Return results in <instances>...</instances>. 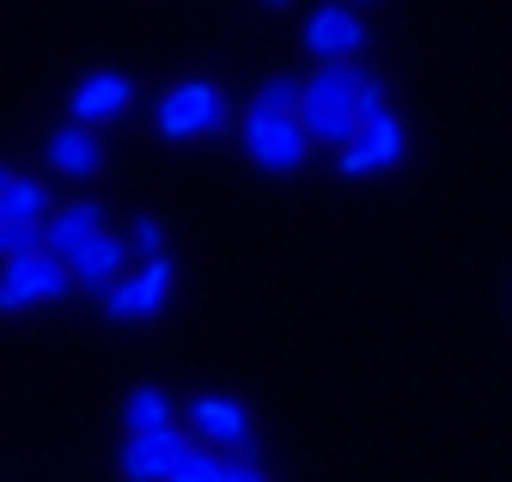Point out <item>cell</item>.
Here are the masks:
<instances>
[{
	"instance_id": "cell-13",
	"label": "cell",
	"mask_w": 512,
	"mask_h": 482,
	"mask_svg": "<svg viewBox=\"0 0 512 482\" xmlns=\"http://www.w3.org/2000/svg\"><path fill=\"white\" fill-rule=\"evenodd\" d=\"M98 159H104V147H98V135H92V129H80V123H68V129H55V135H49V165H55V171H68V177H92V171H98Z\"/></svg>"
},
{
	"instance_id": "cell-16",
	"label": "cell",
	"mask_w": 512,
	"mask_h": 482,
	"mask_svg": "<svg viewBox=\"0 0 512 482\" xmlns=\"http://www.w3.org/2000/svg\"><path fill=\"white\" fill-rule=\"evenodd\" d=\"M165 482H226V458H220V452H208V446H189Z\"/></svg>"
},
{
	"instance_id": "cell-6",
	"label": "cell",
	"mask_w": 512,
	"mask_h": 482,
	"mask_svg": "<svg viewBox=\"0 0 512 482\" xmlns=\"http://www.w3.org/2000/svg\"><path fill=\"white\" fill-rule=\"evenodd\" d=\"M189 434H196L208 452H220V458H250V415H244V403H232V397H196L189 403Z\"/></svg>"
},
{
	"instance_id": "cell-1",
	"label": "cell",
	"mask_w": 512,
	"mask_h": 482,
	"mask_svg": "<svg viewBox=\"0 0 512 482\" xmlns=\"http://www.w3.org/2000/svg\"><path fill=\"white\" fill-rule=\"evenodd\" d=\"M360 86H366V68L360 62H324L311 80H299V129L311 147H348L354 129H360Z\"/></svg>"
},
{
	"instance_id": "cell-14",
	"label": "cell",
	"mask_w": 512,
	"mask_h": 482,
	"mask_svg": "<svg viewBox=\"0 0 512 482\" xmlns=\"http://www.w3.org/2000/svg\"><path fill=\"white\" fill-rule=\"evenodd\" d=\"M55 202L43 190V177H7V190H0V220L13 226H49Z\"/></svg>"
},
{
	"instance_id": "cell-3",
	"label": "cell",
	"mask_w": 512,
	"mask_h": 482,
	"mask_svg": "<svg viewBox=\"0 0 512 482\" xmlns=\"http://www.w3.org/2000/svg\"><path fill=\"white\" fill-rule=\"evenodd\" d=\"M226 116H232V98L214 86V80H177L159 110H153V123L165 141H202L214 129H226Z\"/></svg>"
},
{
	"instance_id": "cell-2",
	"label": "cell",
	"mask_w": 512,
	"mask_h": 482,
	"mask_svg": "<svg viewBox=\"0 0 512 482\" xmlns=\"http://www.w3.org/2000/svg\"><path fill=\"white\" fill-rule=\"evenodd\" d=\"M238 141H244V159H250L256 171H275V177H287V171H299V165L311 159V141H305V129H299L293 110H263V104H250V110L238 116Z\"/></svg>"
},
{
	"instance_id": "cell-21",
	"label": "cell",
	"mask_w": 512,
	"mask_h": 482,
	"mask_svg": "<svg viewBox=\"0 0 512 482\" xmlns=\"http://www.w3.org/2000/svg\"><path fill=\"white\" fill-rule=\"evenodd\" d=\"M263 7H287V0H263Z\"/></svg>"
},
{
	"instance_id": "cell-5",
	"label": "cell",
	"mask_w": 512,
	"mask_h": 482,
	"mask_svg": "<svg viewBox=\"0 0 512 482\" xmlns=\"http://www.w3.org/2000/svg\"><path fill=\"white\" fill-rule=\"evenodd\" d=\"M171 281H177V263H171V257H153V263H141L135 275H128L122 287H110V293H104V312H110V318H122V324H147V318H159V312H165Z\"/></svg>"
},
{
	"instance_id": "cell-8",
	"label": "cell",
	"mask_w": 512,
	"mask_h": 482,
	"mask_svg": "<svg viewBox=\"0 0 512 482\" xmlns=\"http://www.w3.org/2000/svg\"><path fill=\"white\" fill-rule=\"evenodd\" d=\"M403 153H409V135H403L397 116L384 110V116H366V123L354 129V141L342 147V171L348 177H372V171H391Z\"/></svg>"
},
{
	"instance_id": "cell-20",
	"label": "cell",
	"mask_w": 512,
	"mask_h": 482,
	"mask_svg": "<svg viewBox=\"0 0 512 482\" xmlns=\"http://www.w3.org/2000/svg\"><path fill=\"white\" fill-rule=\"evenodd\" d=\"M7 177H13V171H7V165H0V190H7Z\"/></svg>"
},
{
	"instance_id": "cell-4",
	"label": "cell",
	"mask_w": 512,
	"mask_h": 482,
	"mask_svg": "<svg viewBox=\"0 0 512 482\" xmlns=\"http://www.w3.org/2000/svg\"><path fill=\"white\" fill-rule=\"evenodd\" d=\"M74 287L68 263L49 257V251H31V257H13L0 263V312H31V306H49Z\"/></svg>"
},
{
	"instance_id": "cell-11",
	"label": "cell",
	"mask_w": 512,
	"mask_h": 482,
	"mask_svg": "<svg viewBox=\"0 0 512 482\" xmlns=\"http://www.w3.org/2000/svg\"><path fill=\"white\" fill-rule=\"evenodd\" d=\"M305 43H311L317 62H354V55L366 49V25H360L354 7H311Z\"/></svg>"
},
{
	"instance_id": "cell-15",
	"label": "cell",
	"mask_w": 512,
	"mask_h": 482,
	"mask_svg": "<svg viewBox=\"0 0 512 482\" xmlns=\"http://www.w3.org/2000/svg\"><path fill=\"white\" fill-rule=\"evenodd\" d=\"M122 428H128V434H165V428H177L171 397H165L159 385H135V391L122 397Z\"/></svg>"
},
{
	"instance_id": "cell-17",
	"label": "cell",
	"mask_w": 512,
	"mask_h": 482,
	"mask_svg": "<svg viewBox=\"0 0 512 482\" xmlns=\"http://www.w3.org/2000/svg\"><path fill=\"white\" fill-rule=\"evenodd\" d=\"M128 251H135L141 263H153V257H165V226H159L153 214H141V220H135V232H128Z\"/></svg>"
},
{
	"instance_id": "cell-9",
	"label": "cell",
	"mask_w": 512,
	"mask_h": 482,
	"mask_svg": "<svg viewBox=\"0 0 512 482\" xmlns=\"http://www.w3.org/2000/svg\"><path fill=\"white\" fill-rule=\"evenodd\" d=\"M189 452L183 428H165V434H128L122 452H116V470L122 482H165L177 470V458Z\"/></svg>"
},
{
	"instance_id": "cell-18",
	"label": "cell",
	"mask_w": 512,
	"mask_h": 482,
	"mask_svg": "<svg viewBox=\"0 0 512 482\" xmlns=\"http://www.w3.org/2000/svg\"><path fill=\"white\" fill-rule=\"evenodd\" d=\"M250 104H263V110H293V104H299V80H293V74H275V80L256 86Z\"/></svg>"
},
{
	"instance_id": "cell-10",
	"label": "cell",
	"mask_w": 512,
	"mask_h": 482,
	"mask_svg": "<svg viewBox=\"0 0 512 482\" xmlns=\"http://www.w3.org/2000/svg\"><path fill=\"white\" fill-rule=\"evenodd\" d=\"M128 104H135V80L116 74V68H98V74H86V80L68 92V116H74L80 129L110 123V116H122Z\"/></svg>"
},
{
	"instance_id": "cell-12",
	"label": "cell",
	"mask_w": 512,
	"mask_h": 482,
	"mask_svg": "<svg viewBox=\"0 0 512 482\" xmlns=\"http://www.w3.org/2000/svg\"><path fill=\"white\" fill-rule=\"evenodd\" d=\"M98 232H110V226H104V208H98V202H61V208L49 214V226H43V251L68 263V257H74L80 245H92Z\"/></svg>"
},
{
	"instance_id": "cell-19",
	"label": "cell",
	"mask_w": 512,
	"mask_h": 482,
	"mask_svg": "<svg viewBox=\"0 0 512 482\" xmlns=\"http://www.w3.org/2000/svg\"><path fill=\"white\" fill-rule=\"evenodd\" d=\"M226 482H269V470L256 458H226Z\"/></svg>"
},
{
	"instance_id": "cell-7",
	"label": "cell",
	"mask_w": 512,
	"mask_h": 482,
	"mask_svg": "<svg viewBox=\"0 0 512 482\" xmlns=\"http://www.w3.org/2000/svg\"><path fill=\"white\" fill-rule=\"evenodd\" d=\"M68 275H74V287H86V293H110V287H122L128 275H135V251H128V238L122 232H98L92 245H80L74 257H68Z\"/></svg>"
}]
</instances>
